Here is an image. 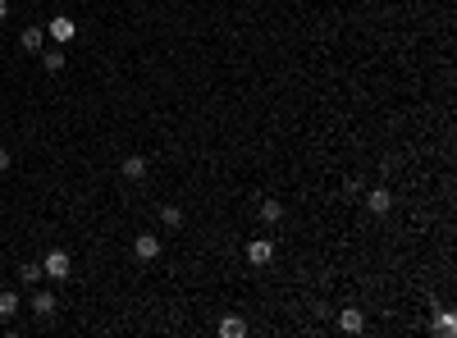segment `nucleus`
<instances>
[{
  "mask_svg": "<svg viewBox=\"0 0 457 338\" xmlns=\"http://www.w3.org/2000/svg\"><path fill=\"white\" fill-rule=\"evenodd\" d=\"M42 274H51L55 284H65L69 274H74V261H69V251H60V247H55V251H46V261H42Z\"/></svg>",
  "mask_w": 457,
  "mask_h": 338,
  "instance_id": "1",
  "label": "nucleus"
},
{
  "mask_svg": "<svg viewBox=\"0 0 457 338\" xmlns=\"http://www.w3.org/2000/svg\"><path fill=\"white\" fill-rule=\"evenodd\" d=\"M361 201H366L370 215H389V210H393V192H389V187H370V192H361Z\"/></svg>",
  "mask_w": 457,
  "mask_h": 338,
  "instance_id": "2",
  "label": "nucleus"
},
{
  "mask_svg": "<svg viewBox=\"0 0 457 338\" xmlns=\"http://www.w3.org/2000/svg\"><path fill=\"white\" fill-rule=\"evenodd\" d=\"M133 256H138V261H156V256H160V238H156V233H138V238H133Z\"/></svg>",
  "mask_w": 457,
  "mask_h": 338,
  "instance_id": "3",
  "label": "nucleus"
},
{
  "mask_svg": "<svg viewBox=\"0 0 457 338\" xmlns=\"http://www.w3.org/2000/svg\"><path fill=\"white\" fill-rule=\"evenodd\" d=\"M46 33H51V37H55L60 46H69V42L78 37V23L69 19V14H60V19H51V28H46Z\"/></svg>",
  "mask_w": 457,
  "mask_h": 338,
  "instance_id": "4",
  "label": "nucleus"
},
{
  "mask_svg": "<svg viewBox=\"0 0 457 338\" xmlns=\"http://www.w3.org/2000/svg\"><path fill=\"white\" fill-rule=\"evenodd\" d=\"M247 261H251V265H270V261H274V242H270V238L247 242Z\"/></svg>",
  "mask_w": 457,
  "mask_h": 338,
  "instance_id": "5",
  "label": "nucleus"
},
{
  "mask_svg": "<svg viewBox=\"0 0 457 338\" xmlns=\"http://www.w3.org/2000/svg\"><path fill=\"white\" fill-rule=\"evenodd\" d=\"M338 329H343V334H361V329H366V316H361L357 306H343V311H338Z\"/></svg>",
  "mask_w": 457,
  "mask_h": 338,
  "instance_id": "6",
  "label": "nucleus"
},
{
  "mask_svg": "<svg viewBox=\"0 0 457 338\" xmlns=\"http://www.w3.org/2000/svg\"><path fill=\"white\" fill-rule=\"evenodd\" d=\"M28 306H33V316L51 320V316H55V306H60V302H55V293H46V288H42V293H33V302H28Z\"/></svg>",
  "mask_w": 457,
  "mask_h": 338,
  "instance_id": "7",
  "label": "nucleus"
},
{
  "mask_svg": "<svg viewBox=\"0 0 457 338\" xmlns=\"http://www.w3.org/2000/svg\"><path fill=\"white\" fill-rule=\"evenodd\" d=\"M256 215H261V224H279V219H283V201H279V196H265L261 206H256Z\"/></svg>",
  "mask_w": 457,
  "mask_h": 338,
  "instance_id": "8",
  "label": "nucleus"
},
{
  "mask_svg": "<svg viewBox=\"0 0 457 338\" xmlns=\"http://www.w3.org/2000/svg\"><path fill=\"white\" fill-rule=\"evenodd\" d=\"M19 293H14V288H0V320H14L19 316Z\"/></svg>",
  "mask_w": 457,
  "mask_h": 338,
  "instance_id": "9",
  "label": "nucleus"
},
{
  "mask_svg": "<svg viewBox=\"0 0 457 338\" xmlns=\"http://www.w3.org/2000/svg\"><path fill=\"white\" fill-rule=\"evenodd\" d=\"M19 46H23V51H42V46H46V28H23Z\"/></svg>",
  "mask_w": 457,
  "mask_h": 338,
  "instance_id": "10",
  "label": "nucleus"
},
{
  "mask_svg": "<svg viewBox=\"0 0 457 338\" xmlns=\"http://www.w3.org/2000/svg\"><path fill=\"white\" fill-rule=\"evenodd\" d=\"M124 178L142 183V178H147V160H142V155H128V160H124Z\"/></svg>",
  "mask_w": 457,
  "mask_h": 338,
  "instance_id": "11",
  "label": "nucleus"
},
{
  "mask_svg": "<svg viewBox=\"0 0 457 338\" xmlns=\"http://www.w3.org/2000/svg\"><path fill=\"white\" fill-rule=\"evenodd\" d=\"M219 334H224V338H242V334H247V320H238V316L219 320Z\"/></svg>",
  "mask_w": 457,
  "mask_h": 338,
  "instance_id": "12",
  "label": "nucleus"
},
{
  "mask_svg": "<svg viewBox=\"0 0 457 338\" xmlns=\"http://www.w3.org/2000/svg\"><path fill=\"white\" fill-rule=\"evenodd\" d=\"M42 65H46V74H60L65 69V46L60 51H42Z\"/></svg>",
  "mask_w": 457,
  "mask_h": 338,
  "instance_id": "13",
  "label": "nucleus"
},
{
  "mask_svg": "<svg viewBox=\"0 0 457 338\" xmlns=\"http://www.w3.org/2000/svg\"><path fill=\"white\" fill-rule=\"evenodd\" d=\"M160 219H165V229H183V210H178V206H165Z\"/></svg>",
  "mask_w": 457,
  "mask_h": 338,
  "instance_id": "14",
  "label": "nucleus"
},
{
  "mask_svg": "<svg viewBox=\"0 0 457 338\" xmlns=\"http://www.w3.org/2000/svg\"><path fill=\"white\" fill-rule=\"evenodd\" d=\"M19 279H23V284H28V288H33V284H37V279H42V265H37V261H28V265H19Z\"/></svg>",
  "mask_w": 457,
  "mask_h": 338,
  "instance_id": "15",
  "label": "nucleus"
},
{
  "mask_svg": "<svg viewBox=\"0 0 457 338\" xmlns=\"http://www.w3.org/2000/svg\"><path fill=\"white\" fill-rule=\"evenodd\" d=\"M435 329H439V334H444V338H453V334H457V320H453V316H448V311H444V316L435 320Z\"/></svg>",
  "mask_w": 457,
  "mask_h": 338,
  "instance_id": "16",
  "label": "nucleus"
},
{
  "mask_svg": "<svg viewBox=\"0 0 457 338\" xmlns=\"http://www.w3.org/2000/svg\"><path fill=\"white\" fill-rule=\"evenodd\" d=\"M5 169H10V151H5V146H0V174H5Z\"/></svg>",
  "mask_w": 457,
  "mask_h": 338,
  "instance_id": "17",
  "label": "nucleus"
},
{
  "mask_svg": "<svg viewBox=\"0 0 457 338\" xmlns=\"http://www.w3.org/2000/svg\"><path fill=\"white\" fill-rule=\"evenodd\" d=\"M10 19V0H0V23Z\"/></svg>",
  "mask_w": 457,
  "mask_h": 338,
  "instance_id": "18",
  "label": "nucleus"
}]
</instances>
